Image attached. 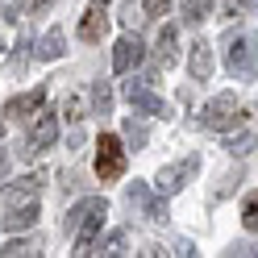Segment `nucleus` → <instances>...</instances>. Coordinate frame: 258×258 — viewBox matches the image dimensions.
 <instances>
[{
	"mask_svg": "<svg viewBox=\"0 0 258 258\" xmlns=\"http://www.w3.org/2000/svg\"><path fill=\"white\" fill-rule=\"evenodd\" d=\"M246 117H250V108H241V104L233 100V92H221V96H213V100L200 108V125L213 129V134H225V129L241 125Z\"/></svg>",
	"mask_w": 258,
	"mask_h": 258,
	"instance_id": "obj_1",
	"label": "nucleus"
},
{
	"mask_svg": "<svg viewBox=\"0 0 258 258\" xmlns=\"http://www.w3.org/2000/svg\"><path fill=\"white\" fill-rule=\"evenodd\" d=\"M225 67L233 79H254L258 75V50L250 38L241 34H225Z\"/></svg>",
	"mask_w": 258,
	"mask_h": 258,
	"instance_id": "obj_2",
	"label": "nucleus"
},
{
	"mask_svg": "<svg viewBox=\"0 0 258 258\" xmlns=\"http://www.w3.org/2000/svg\"><path fill=\"white\" fill-rule=\"evenodd\" d=\"M96 175H100V183L125 175V146H121V138L100 134V142H96Z\"/></svg>",
	"mask_w": 258,
	"mask_h": 258,
	"instance_id": "obj_3",
	"label": "nucleus"
},
{
	"mask_svg": "<svg viewBox=\"0 0 258 258\" xmlns=\"http://www.w3.org/2000/svg\"><path fill=\"white\" fill-rule=\"evenodd\" d=\"M125 200H129V208H138V213H142V217H150V221H167V217H171V213H167V196H154V191L142 183V179L129 183Z\"/></svg>",
	"mask_w": 258,
	"mask_h": 258,
	"instance_id": "obj_4",
	"label": "nucleus"
},
{
	"mask_svg": "<svg viewBox=\"0 0 258 258\" xmlns=\"http://www.w3.org/2000/svg\"><path fill=\"white\" fill-rule=\"evenodd\" d=\"M196 171H200V154H187L183 163H171V167H163V171H158L154 187L163 191V196H175V191H179V187H183Z\"/></svg>",
	"mask_w": 258,
	"mask_h": 258,
	"instance_id": "obj_5",
	"label": "nucleus"
},
{
	"mask_svg": "<svg viewBox=\"0 0 258 258\" xmlns=\"http://www.w3.org/2000/svg\"><path fill=\"white\" fill-rule=\"evenodd\" d=\"M58 142V117H50V112H42L38 117V125L29 129V138H25V158H38V154H46Z\"/></svg>",
	"mask_w": 258,
	"mask_h": 258,
	"instance_id": "obj_6",
	"label": "nucleus"
},
{
	"mask_svg": "<svg viewBox=\"0 0 258 258\" xmlns=\"http://www.w3.org/2000/svg\"><path fill=\"white\" fill-rule=\"evenodd\" d=\"M125 100L134 104L138 112H146V117H171L167 100H158L154 92H146V79H129L125 84Z\"/></svg>",
	"mask_w": 258,
	"mask_h": 258,
	"instance_id": "obj_7",
	"label": "nucleus"
},
{
	"mask_svg": "<svg viewBox=\"0 0 258 258\" xmlns=\"http://www.w3.org/2000/svg\"><path fill=\"white\" fill-rule=\"evenodd\" d=\"M142 54H146L142 38H138V34H125L117 46H112V71H117V75H129V71L142 62Z\"/></svg>",
	"mask_w": 258,
	"mask_h": 258,
	"instance_id": "obj_8",
	"label": "nucleus"
},
{
	"mask_svg": "<svg viewBox=\"0 0 258 258\" xmlns=\"http://www.w3.org/2000/svg\"><path fill=\"white\" fill-rule=\"evenodd\" d=\"M104 217H108V204L104 208H96L92 217H84V225L71 233L75 237V254L84 258V254H92V246H96V237H100V229H104Z\"/></svg>",
	"mask_w": 258,
	"mask_h": 258,
	"instance_id": "obj_9",
	"label": "nucleus"
},
{
	"mask_svg": "<svg viewBox=\"0 0 258 258\" xmlns=\"http://www.w3.org/2000/svg\"><path fill=\"white\" fill-rule=\"evenodd\" d=\"M42 179H46V175H21V179H13L5 191H0V200H5L9 208H13V204H25V200H38Z\"/></svg>",
	"mask_w": 258,
	"mask_h": 258,
	"instance_id": "obj_10",
	"label": "nucleus"
},
{
	"mask_svg": "<svg viewBox=\"0 0 258 258\" xmlns=\"http://www.w3.org/2000/svg\"><path fill=\"white\" fill-rule=\"evenodd\" d=\"M175 58H179V34H175V25H163L158 29V46H154V62L158 67H175Z\"/></svg>",
	"mask_w": 258,
	"mask_h": 258,
	"instance_id": "obj_11",
	"label": "nucleus"
},
{
	"mask_svg": "<svg viewBox=\"0 0 258 258\" xmlns=\"http://www.w3.org/2000/svg\"><path fill=\"white\" fill-rule=\"evenodd\" d=\"M34 221H38V200L13 204V208H9V217H0V225H5L9 233H21V229H29Z\"/></svg>",
	"mask_w": 258,
	"mask_h": 258,
	"instance_id": "obj_12",
	"label": "nucleus"
},
{
	"mask_svg": "<svg viewBox=\"0 0 258 258\" xmlns=\"http://www.w3.org/2000/svg\"><path fill=\"white\" fill-rule=\"evenodd\" d=\"M108 34V17H104V5H92L84 13V21H79V38L84 42H100Z\"/></svg>",
	"mask_w": 258,
	"mask_h": 258,
	"instance_id": "obj_13",
	"label": "nucleus"
},
{
	"mask_svg": "<svg viewBox=\"0 0 258 258\" xmlns=\"http://www.w3.org/2000/svg\"><path fill=\"white\" fill-rule=\"evenodd\" d=\"M42 104H46V88L21 92V96H13V100L5 104V117H29V112H38Z\"/></svg>",
	"mask_w": 258,
	"mask_h": 258,
	"instance_id": "obj_14",
	"label": "nucleus"
},
{
	"mask_svg": "<svg viewBox=\"0 0 258 258\" xmlns=\"http://www.w3.org/2000/svg\"><path fill=\"white\" fill-rule=\"evenodd\" d=\"M187 71H191L196 84H208V75H213V46H208V42H196V46H191Z\"/></svg>",
	"mask_w": 258,
	"mask_h": 258,
	"instance_id": "obj_15",
	"label": "nucleus"
},
{
	"mask_svg": "<svg viewBox=\"0 0 258 258\" xmlns=\"http://www.w3.org/2000/svg\"><path fill=\"white\" fill-rule=\"evenodd\" d=\"M108 200L104 196H92V200H79L75 208H67V217H62V233H75L79 225H84V217H92L96 208H104Z\"/></svg>",
	"mask_w": 258,
	"mask_h": 258,
	"instance_id": "obj_16",
	"label": "nucleus"
},
{
	"mask_svg": "<svg viewBox=\"0 0 258 258\" xmlns=\"http://www.w3.org/2000/svg\"><path fill=\"white\" fill-rule=\"evenodd\" d=\"M62 50H67V38H62V29H50V34L38 42V58H42V62H54Z\"/></svg>",
	"mask_w": 258,
	"mask_h": 258,
	"instance_id": "obj_17",
	"label": "nucleus"
},
{
	"mask_svg": "<svg viewBox=\"0 0 258 258\" xmlns=\"http://www.w3.org/2000/svg\"><path fill=\"white\" fill-rule=\"evenodd\" d=\"M208 13H213V0H183V21L187 25L208 21Z\"/></svg>",
	"mask_w": 258,
	"mask_h": 258,
	"instance_id": "obj_18",
	"label": "nucleus"
},
{
	"mask_svg": "<svg viewBox=\"0 0 258 258\" xmlns=\"http://www.w3.org/2000/svg\"><path fill=\"white\" fill-rule=\"evenodd\" d=\"M0 254H5V258H25V254H38V246H34V241H25V237H13Z\"/></svg>",
	"mask_w": 258,
	"mask_h": 258,
	"instance_id": "obj_19",
	"label": "nucleus"
},
{
	"mask_svg": "<svg viewBox=\"0 0 258 258\" xmlns=\"http://www.w3.org/2000/svg\"><path fill=\"white\" fill-rule=\"evenodd\" d=\"M92 104H96V112H100V117H108V108H112V92H108V84H96V88H92Z\"/></svg>",
	"mask_w": 258,
	"mask_h": 258,
	"instance_id": "obj_20",
	"label": "nucleus"
},
{
	"mask_svg": "<svg viewBox=\"0 0 258 258\" xmlns=\"http://www.w3.org/2000/svg\"><path fill=\"white\" fill-rule=\"evenodd\" d=\"M241 225H246L250 233H258V196L246 200V208H241Z\"/></svg>",
	"mask_w": 258,
	"mask_h": 258,
	"instance_id": "obj_21",
	"label": "nucleus"
},
{
	"mask_svg": "<svg viewBox=\"0 0 258 258\" xmlns=\"http://www.w3.org/2000/svg\"><path fill=\"white\" fill-rule=\"evenodd\" d=\"M125 138H129V142H134V146H146V129H142V125H138L134 117H129V121H125Z\"/></svg>",
	"mask_w": 258,
	"mask_h": 258,
	"instance_id": "obj_22",
	"label": "nucleus"
},
{
	"mask_svg": "<svg viewBox=\"0 0 258 258\" xmlns=\"http://www.w3.org/2000/svg\"><path fill=\"white\" fill-rule=\"evenodd\" d=\"M167 9H171V0H142V13L146 17H163Z\"/></svg>",
	"mask_w": 258,
	"mask_h": 258,
	"instance_id": "obj_23",
	"label": "nucleus"
},
{
	"mask_svg": "<svg viewBox=\"0 0 258 258\" xmlns=\"http://www.w3.org/2000/svg\"><path fill=\"white\" fill-rule=\"evenodd\" d=\"M50 5H54V0H21V9L29 13V17H38V13H46Z\"/></svg>",
	"mask_w": 258,
	"mask_h": 258,
	"instance_id": "obj_24",
	"label": "nucleus"
},
{
	"mask_svg": "<svg viewBox=\"0 0 258 258\" xmlns=\"http://www.w3.org/2000/svg\"><path fill=\"white\" fill-rule=\"evenodd\" d=\"M62 112H67V121H79V112H84V104H79V96H67V104H62Z\"/></svg>",
	"mask_w": 258,
	"mask_h": 258,
	"instance_id": "obj_25",
	"label": "nucleus"
},
{
	"mask_svg": "<svg viewBox=\"0 0 258 258\" xmlns=\"http://www.w3.org/2000/svg\"><path fill=\"white\" fill-rule=\"evenodd\" d=\"M229 254H237V258H250V254H258V241H237V246H229Z\"/></svg>",
	"mask_w": 258,
	"mask_h": 258,
	"instance_id": "obj_26",
	"label": "nucleus"
},
{
	"mask_svg": "<svg viewBox=\"0 0 258 258\" xmlns=\"http://www.w3.org/2000/svg\"><path fill=\"white\" fill-rule=\"evenodd\" d=\"M138 13H142V9H134V5H125V13H121V21H125L129 29H134L138 21H146V17H138Z\"/></svg>",
	"mask_w": 258,
	"mask_h": 258,
	"instance_id": "obj_27",
	"label": "nucleus"
},
{
	"mask_svg": "<svg viewBox=\"0 0 258 258\" xmlns=\"http://www.w3.org/2000/svg\"><path fill=\"white\" fill-rule=\"evenodd\" d=\"M121 241H125L121 233H112V237L104 241V250H100V254H121Z\"/></svg>",
	"mask_w": 258,
	"mask_h": 258,
	"instance_id": "obj_28",
	"label": "nucleus"
},
{
	"mask_svg": "<svg viewBox=\"0 0 258 258\" xmlns=\"http://www.w3.org/2000/svg\"><path fill=\"white\" fill-rule=\"evenodd\" d=\"M0 21H13V9L9 5H0Z\"/></svg>",
	"mask_w": 258,
	"mask_h": 258,
	"instance_id": "obj_29",
	"label": "nucleus"
},
{
	"mask_svg": "<svg viewBox=\"0 0 258 258\" xmlns=\"http://www.w3.org/2000/svg\"><path fill=\"white\" fill-rule=\"evenodd\" d=\"M5 171H9V154L0 150V175H5Z\"/></svg>",
	"mask_w": 258,
	"mask_h": 258,
	"instance_id": "obj_30",
	"label": "nucleus"
},
{
	"mask_svg": "<svg viewBox=\"0 0 258 258\" xmlns=\"http://www.w3.org/2000/svg\"><path fill=\"white\" fill-rule=\"evenodd\" d=\"M0 142H5V121H0Z\"/></svg>",
	"mask_w": 258,
	"mask_h": 258,
	"instance_id": "obj_31",
	"label": "nucleus"
},
{
	"mask_svg": "<svg viewBox=\"0 0 258 258\" xmlns=\"http://www.w3.org/2000/svg\"><path fill=\"white\" fill-rule=\"evenodd\" d=\"M0 54H5V42H0Z\"/></svg>",
	"mask_w": 258,
	"mask_h": 258,
	"instance_id": "obj_32",
	"label": "nucleus"
},
{
	"mask_svg": "<svg viewBox=\"0 0 258 258\" xmlns=\"http://www.w3.org/2000/svg\"><path fill=\"white\" fill-rule=\"evenodd\" d=\"M96 5H104V0H96Z\"/></svg>",
	"mask_w": 258,
	"mask_h": 258,
	"instance_id": "obj_33",
	"label": "nucleus"
}]
</instances>
